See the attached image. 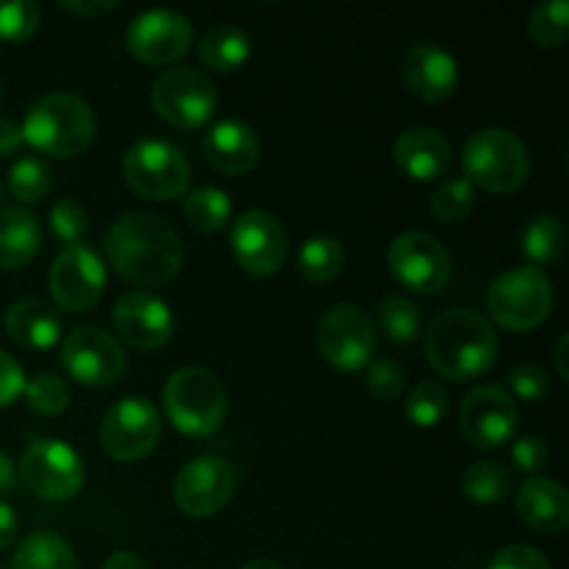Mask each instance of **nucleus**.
Masks as SVG:
<instances>
[{
  "mask_svg": "<svg viewBox=\"0 0 569 569\" xmlns=\"http://www.w3.org/2000/svg\"><path fill=\"white\" fill-rule=\"evenodd\" d=\"M26 389V372H22L20 361L0 350V409L14 403Z\"/></svg>",
  "mask_w": 569,
  "mask_h": 569,
  "instance_id": "44",
  "label": "nucleus"
},
{
  "mask_svg": "<svg viewBox=\"0 0 569 569\" xmlns=\"http://www.w3.org/2000/svg\"><path fill=\"white\" fill-rule=\"evenodd\" d=\"M22 395H26L28 409L39 417L64 415V411L70 409L72 400V392L70 387H67L64 378L53 376V372H42V376H37L33 381H26Z\"/></svg>",
  "mask_w": 569,
  "mask_h": 569,
  "instance_id": "35",
  "label": "nucleus"
},
{
  "mask_svg": "<svg viewBox=\"0 0 569 569\" xmlns=\"http://www.w3.org/2000/svg\"><path fill=\"white\" fill-rule=\"evenodd\" d=\"M528 33H531L533 44L545 50L561 48L567 42L569 33V3L567 0H545L533 9L531 20H528Z\"/></svg>",
  "mask_w": 569,
  "mask_h": 569,
  "instance_id": "34",
  "label": "nucleus"
},
{
  "mask_svg": "<svg viewBox=\"0 0 569 569\" xmlns=\"http://www.w3.org/2000/svg\"><path fill=\"white\" fill-rule=\"evenodd\" d=\"M509 387L517 395V400L539 403L550 395V378L539 365H520L509 372Z\"/></svg>",
  "mask_w": 569,
  "mask_h": 569,
  "instance_id": "41",
  "label": "nucleus"
},
{
  "mask_svg": "<svg viewBox=\"0 0 569 569\" xmlns=\"http://www.w3.org/2000/svg\"><path fill=\"white\" fill-rule=\"evenodd\" d=\"M106 253L117 276L142 289L170 283L183 264V242L159 214L133 211L111 226Z\"/></svg>",
  "mask_w": 569,
  "mask_h": 569,
  "instance_id": "1",
  "label": "nucleus"
},
{
  "mask_svg": "<svg viewBox=\"0 0 569 569\" xmlns=\"http://www.w3.org/2000/svg\"><path fill=\"white\" fill-rule=\"evenodd\" d=\"M14 537H17V517L14 511H11V506L0 500V550L9 548V545L14 542Z\"/></svg>",
  "mask_w": 569,
  "mask_h": 569,
  "instance_id": "47",
  "label": "nucleus"
},
{
  "mask_svg": "<svg viewBox=\"0 0 569 569\" xmlns=\"http://www.w3.org/2000/svg\"><path fill=\"white\" fill-rule=\"evenodd\" d=\"M50 295L56 306L70 315L89 311L100 300L106 287L103 261L87 244H67L50 267Z\"/></svg>",
  "mask_w": 569,
  "mask_h": 569,
  "instance_id": "18",
  "label": "nucleus"
},
{
  "mask_svg": "<svg viewBox=\"0 0 569 569\" xmlns=\"http://www.w3.org/2000/svg\"><path fill=\"white\" fill-rule=\"evenodd\" d=\"M567 345H569V337H565L556 342V370H559V378L561 381H569V367H567Z\"/></svg>",
  "mask_w": 569,
  "mask_h": 569,
  "instance_id": "50",
  "label": "nucleus"
},
{
  "mask_svg": "<svg viewBox=\"0 0 569 569\" xmlns=\"http://www.w3.org/2000/svg\"><path fill=\"white\" fill-rule=\"evenodd\" d=\"M517 517L531 531L556 537L569 526V495L553 478L533 476L517 489Z\"/></svg>",
  "mask_w": 569,
  "mask_h": 569,
  "instance_id": "23",
  "label": "nucleus"
},
{
  "mask_svg": "<svg viewBox=\"0 0 569 569\" xmlns=\"http://www.w3.org/2000/svg\"><path fill=\"white\" fill-rule=\"evenodd\" d=\"M17 489V467L14 461L9 459V453L0 450V498L3 495H11Z\"/></svg>",
  "mask_w": 569,
  "mask_h": 569,
  "instance_id": "48",
  "label": "nucleus"
},
{
  "mask_svg": "<svg viewBox=\"0 0 569 569\" xmlns=\"http://www.w3.org/2000/svg\"><path fill=\"white\" fill-rule=\"evenodd\" d=\"M345 248L333 237H311L298 253V270L309 283H328L342 272Z\"/></svg>",
  "mask_w": 569,
  "mask_h": 569,
  "instance_id": "31",
  "label": "nucleus"
},
{
  "mask_svg": "<svg viewBox=\"0 0 569 569\" xmlns=\"http://www.w3.org/2000/svg\"><path fill=\"white\" fill-rule=\"evenodd\" d=\"M242 569H287V567L278 565V561L272 559H256V561H248Z\"/></svg>",
  "mask_w": 569,
  "mask_h": 569,
  "instance_id": "51",
  "label": "nucleus"
},
{
  "mask_svg": "<svg viewBox=\"0 0 569 569\" xmlns=\"http://www.w3.org/2000/svg\"><path fill=\"white\" fill-rule=\"evenodd\" d=\"M0 200H3V183H0Z\"/></svg>",
  "mask_w": 569,
  "mask_h": 569,
  "instance_id": "52",
  "label": "nucleus"
},
{
  "mask_svg": "<svg viewBox=\"0 0 569 569\" xmlns=\"http://www.w3.org/2000/svg\"><path fill=\"white\" fill-rule=\"evenodd\" d=\"M553 283L548 272L533 264L511 267L492 281L487 292V311L509 331H533L553 311Z\"/></svg>",
  "mask_w": 569,
  "mask_h": 569,
  "instance_id": "6",
  "label": "nucleus"
},
{
  "mask_svg": "<svg viewBox=\"0 0 569 569\" xmlns=\"http://www.w3.org/2000/svg\"><path fill=\"white\" fill-rule=\"evenodd\" d=\"M42 248V228L31 211L9 206L0 211V270L31 264Z\"/></svg>",
  "mask_w": 569,
  "mask_h": 569,
  "instance_id": "25",
  "label": "nucleus"
},
{
  "mask_svg": "<svg viewBox=\"0 0 569 569\" xmlns=\"http://www.w3.org/2000/svg\"><path fill=\"white\" fill-rule=\"evenodd\" d=\"M20 478L37 498L64 503L83 487V461L61 439H37L20 459Z\"/></svg>",
  "mask_w": 569,
  "mask_h": 569,
  "instance_id": "11",
  "label": "nucleus"
},
{
  "mask_svg": "<svg viewBox=\"0 0 569 569\" xmlns=\"http://www.w3.org/2000/svg\"><path fill=\"white\" fill-rule=\"evenodd\" d=\"M11 569H81V561L64 537L53 531H37L17 545Z\"/></svg>",
  "mask_w": 569,
  "mask_h": 569,
  "instance_id": "26",
  "label": "nucleus"
},
{
  "mask_svg": "<svg viewBox=\"0 0 569 569\" xmlns=\"http://www.w3.org/2000/svg\"><path fill=\"white\" fill-rule=\"evenodd\" d=\"M459 61L442 44L422 42L403 59V83L411 98L422 103H439L459 87Z\"/></svg>",
  "mask_w": 569,
  "mask_h": 569,
  "instance_id": "20",
  "label": "nucleus"
},
{
  "mask_svg": "<svg viewBox=\"0 0 569 569\" xmlns=\"http://www.w3.org/2000/svg\"><path fill=\"white\" fill-rule=\"evenodd\" d=\"M237 492V472L222 456H198L178 470L172 500L192 520H206L226 509Z\"/></svg>",
  "mask_w": 569,
  "mask_h": 569,
  "instance_id": "12",
  "label": "nucleus"
},
{
  "mask_svg": "<svg viewBox=\"0 0 569 569\" xmlns=\"http://www.w3.org/2000/svg\"><path fill=\"white\" fill-rule=\"evenodd\" d=\"M150 106L172 128L194 131L217 111V89L192 67H170L150 87Z\"/></svg>",
  "mask_w": 569,
  "mask_h": 569,
  "instance_id": "8",
  "label": "nucleus"
},
{
  "mask_svg": "<svg viewBox=\"0 0 569 569\" xmlns=\"http://www.w3.org/2000/svg\"><path fill=\"white\" fill-rule=\"evenodd\" d=\"M94 111L70 92L42 94L26 111L20 131L37 153L50 159H76L94 139Z\"/></svg>",
  "mask_w": 569,
  "mask_h": 569,
  "instance_id": "3",
  "label": "nucleus"
},
{
  "mask_svg": "<svg viewBox=\"0 0 569 569\" xmlns=\"http://www.w3.org/2000/svg\"><path fill=\"white\" fill-rule=\"evenodd\" d=\"M61 365L83 387H111L126 372V350L103 328L83 326L67 333Z\"/></svg>",
  "mask_w": 569,
  "mask_h": 569,
  "instance_id": "14",
  "label": "nucleus"
},
{
  "mask_svg": "<svg viewBox=\"0 0 569 569\" xmlns=\"http://www.w3.org/2000/svg\"><path fill=\"white\" fill-rule=\"evenodd\" d=\"M400 170L415 181H437L453 164V148L433 128H406L392 148Z\"/></svg>",
  "mask_w": 569,
  "mask_h": 569,
  "instance_id": "21",
  "label": "nucleus"
},
{
  "mask_svg": "<svg viewBox=\"0 0 569 569\" xmlns=\"http://www.w3.org/2000/svg\"><path fill=\"white\" fill-rule=\"evenodd\" d=\"M111 320L122 342L137 350H161L172 339V328H176L170 306L142 289L120 295Z\"/></svg>",
  "mask_w": 569,
  "mask_h": 569,
  "instance_id": "19",
  "label": "nucleus"
},
{
  "mask_svg": "<svg viewBox=\"0 0 569 569\" xmlns=\"http://www.w3.org/2000/svg\"><path fill=\"white\" fill-rule=\"evenodd\" d=\"M487 569H553L548 556L528 545H509V548L498 550L489 561Z\"/></svg>",
  "mask_w": 569,
  "mask_h": 569,
  "instance_id": "43",
  "label": "nucleus"
},
{
  "mask_svg": "<svg viewBox=\"0 0 569 569\" xmlns=\"http://www.w3.org/2000/svg\"><path fill=\"white\" fill-rule=\"evenodd\" d=\"M522 253L533 267H553L565 256V222L556 214H537L522 228Z\"/></svg>",
  "mask_w": 569,
  "mask_h": 569,
  "instance_id": "29",
  "label": "nucleus"
},
{
  "mask_svg": "<svg viewBox=\"0 0 569 569\" xmlns=\"http://www.w3.org/2000/svg\"><path fill=\"white\" fill-rule=\"evenodd\" d=\"M511 459H515V465L522 472L537 476V472H542L550 465V448L537 433H526V437L515 439V445H511Z\"/></svg>",
  "mask_w": 569,
  "mask_h": 569,
  "instance_id": "42",
  "label": "nucleus"
},
{
  "mask_svg": "<svg viewBox=\"0 0 569 569\" xmlns=\"http://www.w3.org/2000/svg\"><path fill=\"white\" fill-rule=\"evenodd\" d=\"M22 144H26V139H22L20 126L14 120H9V117H0V159L14 156Z\"/></svg>",
  "mask_w": 569,
  "mask_h": 569,
  "instance_id": "45",
  "label": "nucleus"
},
{
  "mask_svg": "<svg viewBox=\"0 0 569 569\" xmlns=\"http://www.w3.org/2000/svg\"><path fill=\"white\" fill-rule=\"evenodd\" d=\"M6 333L26 350H50L61 337L59 309L42 298H22L6 311Z\"/></svg>",
  "mask_w": 569,
  "mask_h": 569,
  "instance_id": "24",
  "label": "nucleus"
},
{
  "mask_svg": "<svg viewBox=\"0 0 569 569\" xmlns=\"http://www.w3.org/2000/svg\"><path fill=\"white\" fill-rule=\"evenodd\" d=\"M0 92H3V87H0Z\"/></svg>",
  "mask_w": 569,
  "mask_h": 569,
  "instance_id": "53",
  "label": "nucleus"
},
{
  "mask_svg": "<svg viewBox=\"0 0 569 569\" xmlns=\"http://www.w3.org/2000/svg\"><path fill=\"white\" fill-rule=\"evenodd\" d=\"M103 569H148V565L137 553H131V550H117V553L106 559Z\"/></svg>",
  "mask_w": 569,
  "mask_h": 569,
  "instance_id": "49",
  "label": "nucleus"
},
{
  "mask_svg": "<svg viewBox=\"0 0 569 569\" xmlns=\"http://www.w3.org/2000/svg\"><path fill=\"white\" fill-rule=\"evenodd\" d=\"M511 489H515V472L503 461H476L461 476V492L478 506L500 503V500L509 498Z\"/></svg>",
  "mask_w": 569,
  "mask_h": 569,
  "instance_id": "28",
  "label": "nucleus"
},
{
  "mask_svg": "<svg viewBox=\"0 0 569 569\" xmlns=\"http://www.w3.org/2000/svg\"><path fill=\"white\" fill-rule=\"evenodd\" d=\"M231 250L237 264L250 276H276L289 253L287 228L270 211H244L231 226Z\"/></svg>",
  "mask_w": 569,
  "mask_h": 569,
  "instance_id": "15",
  "label": "nucleus"
},
{
  "mask_svg": "<svg viewBox=\"0 0 569 569\" xmlns=\"http://www.w3.org/2000/svg\"><path fill=\"white\" fill-rule=\"evenodd\" d=\"M406 417L417 428H437L448 417V392L439 381H422L406 398Z\"/></svg>",
  "mask_w": 569,
  "mask_h": 569,
  "instance_id": "36",
  "label": "nucleus"
},
{
  "mask_svg": "<svg viewBox=\"0 0 569 569\" xmlns=\"http://www.w3.org/2000/svg\"><path fill=\"white\" fill-rule=\"evenodd\" d=\"M183 217L200 233H217L231 220V200L217 187H198L183 200Z\"/></svg>",
  "mask_w": 569,
  "mask_h": 569,
  "instance_id": "30",
  "label": "nucleus"
},
{
  "mask_svg": "<svg viewBox=\"0 0 569 569\" xmlns=\"http://www.w3.org/2000/svg\"><path fill=\"white\" fill-rule=\"evenodd\" d=\"M428 365L448 381H476L498 359V333L472 309H445L428 322Z\"/></svg>",
  "mask_w": 569,
  "mask_h": 569,
  "instance_id": "2",
  "label": "nucleus"
},
{
  "mask_svg": "<svg viewBox=\"0 0 569 569\" xmlns=\"http://www.w3.org/2000/svg\"><path fill=\"white\" fill-rule=\"evenodd\" d=\"M206 159L222 176H248L261 156V142L250 126L239 120H220L203 139Z\"/></svg>",
  "mask_w": 569,
  "mask_h": 569,
  "instance_id": "22",
  "label": "nucleus"
},
{
  "mask_svg": "<svg viewBox=\"0 0 569 569\" xmlns=\"http://www.w3.org/2000/svg\"><path fill=\"white\" fill-rule=\"evenodd\" d=\"M67 11H72V14H81V17H100V14H109V11L117 9V0H81V3H76V0H64Z\"/></svg>",
  "mask_w": 569,
  "mask_h": 569,
  "instance_id": "46",
  "label": "nucleus"
},
{
  "mask_svg": "<svg viewBox=\"0 0 569 569\" xmlns=\"http://www.w3.org/2000/svg\"><path fill=\"white\" fill-rule=\"evenodd\" d=\"M378 326L389 342H415L420 333V309L409 298H387L378 306Z\"/></svg>",
  "mask_w": 569,
  "mask_h": 569,
  "instance_id": "37",
  "label": "nucleus"
},
{
  "mask_svg": "<svg viewBox=\"0 0 569 569\" xmlns=\"http://www.w3.org/2000/svg\"><path fill=\"white\" fill-rule=\"evenodd\" d=\"M517 422H520V411H517L515 398L498 383L476 387L461 400L459 428L467 442L476 448H503L515 437Z\"/></svg>",
  "mask_w": 569,
  "mask_h": 569,
  "instance_id": "17",
  "label": "nucleus"
},
{
  "mask_svg": "<svg viewBox=\"0 0 569 569\" xmlns=\"http://www.w3.org/2000/svg\"><path fill=\"white\" fill-rule=\"evenodd\" d=\"M122 176L139 198L164 203L187 192L192 170L176 144L164 139H142L122 159Z\"/></svg>",
  "mask_w": 569,
  "mask_h": 569,
  "instance_id": "7",
  "label": "nucleus"
},
{
  "mask_svg": "<svg viewBox=\"0 0 569 569\" xmlns=\"http://www.w3.org/2000/svg\"><path fill=\"white\" fill-rule=\"evenodd\" d=\"M53 187V172L39 156H22L9 167V192L20 203H39Z\"/></svg>",
  "mask_w": 569,
  "mask_h": 569,
  "instance_id": "33",
  "label": "nucleus"
},
{
  "mask_svg": "<svg viewBox=\"0 0 569 569\" xmlns=\"http://www.w3.org/2000/svg\"><path fill=\"white\" fill-rule=\"evenodd\" d=\"M376 322L359 306H333L317 326V348L331 367L359 372L376 353Z\"/></svg>",
  "mask_w": 569,
  "mask_h": 569,
  "instance_id": "10",
  "label": "nucleus"
},
{
  "mask_svg": "<svg viewBox=\"0 0 569 569\" xmlns=\"http://www.w3.org/2000/svg\"><path fill=\"white\" fill-rule=\"evenodd\" d=\"M100 448L109 459L131 465L156 450L161 439V417L144 398H126L106 411L100 422Z\"/></svg>",
  "mask_w": 569,
  "mask_h": 569,
  "instance_id": "9",
  "label": "nucleus"
},
{
  "mask_svg": "<svg viewBox=\"0 0 569 569\" xmlns=\"http://www.w3.org/2000/svg\"><path fill=\"white\" fill-rule=\"evenodd\" d=\"M192 22L176 9H150L131 20L126 31V44L131 56L153 67L172 64L183 59L192 48Z\"/></svg>",
  "mask_w": 569,
  "mask_h": 569,
  "instance_id": "16",
  "label": "nucleus"
},
{
  "mask_svg": "<svg viewBox=\"0 0 569 569\" xmlns=\"http://www.w3.org/2000/svg\"><path fill=\"white\" fill-rule=\"evenodd\" d=\"M367 389L381 403H392L406 389V370L395 359H376L367 365Z\"/></svg>",
  "mask_w": 569,
  "mask_h": 569,
  "instance_id": "39",
  "label": "nucleus"
},
{
  "mask_svg": "<svg viewBox=\"0 0 569 569\" xmlns=\"http://www.w3.org/2000/svg\"><path fill=\"white\" fill-rule=\"evenodd\" d=\"M50 231L67 244H78L89 231V217L83 206L72 198H61L50 206Z\"/></svg>",
  "mask_w": 569,
  "mask_h": 569,
  "instance_id": "40",
  "label": "nucleus"
},
{
  "mask_svg": "<svg viewBox=\"0 0 569 569\" xmlns=\"http://www.w3.org/2000/svg\"><path fill=\"white\" fill-rule=\"evenodd\" d=\"M39 17H42V11H39V6L31 3V0L0 3V42H28V39L37 33Z\"/></svg>",
  "mask_w": 569,
  "mask_h": 569,
  "instance_id": "38",
  "label": "nucleus"
},
{
  "mask_svg": "<svg viewBox=\"0 0 569 569\" xmlns=\"http://www.w3.org/2000/svg\"><path fill=\"white\" fill-rule=\"evenodd\" d=\"M161 403L172 426L187 437H209L228 415L226 387L203 367H181L167 378Z\"/></svg>",
  "mask_w": 569,
  "mask_h": 569,
  "instance_id": "5",
  "label": "nucleus"
},
{
  "mask_svg": "<svg viewBox=\"0 0 569 569\" xmlns=\"http://www.w3.org/2000/svg\"><path fill=\"white\" fill-rule=\"evenodd\" d=\"M472 209H476V187L465 176L448 178L431 194V214L442 226H459L472 214Z\"/></svg>",
  "mask_w": 569,
  "mask_h": 569,
  "instance_id": "32",
  "label": "nucleus"
},
{
  "mask_svg": "<svg viewBox=\"0 0 569 569\" xmlns=\"http://www.w3.org/2000/svg\"><path fill=\"white\" fill-rule=\"evenodd\" d=\"M250 37L237 26H217L200 42L198 56L214 72L242 70L250 59Z\"/></svg>",
  "mask_w": 569,
  "mask_h": 569,
  "instance_id": "27",
  "label": "nucleus"
},
{
  "mask_svg": "<svg viewBox=\"0 0 569 569\" xmlns=\"http://www.w3.org/2000/svg\"><path fill=\"white\" fill-rule=\"evenodd\" d=\"M465 178L489 194H511L531 176V153L517 133L506 128L476 131L461 153Z\"/></svg>",
  "mask_w": 569,
  "mask_h": 569,
  "instance_id": "4",
  "label": "nucleus"
},
{
  "mask_svg": "<svg viewBox=\"0 0 569 569\" xmlns=\"http://www.w3.org/2000/svg\"><path fill=\"white\" fill-rule=\"evenodd\" d=\"M389 272L403 283L406 289H415L417 295H437L448 287L450 272V253L437 237L422 231L400 233L387 253Z\"/></svg>",
  "mask_w": 569,
  "mask_h": 569,
  "instance_id": "13",
  "label": "nucleus"
}]
</instances>
